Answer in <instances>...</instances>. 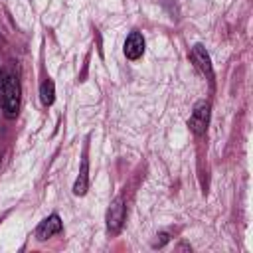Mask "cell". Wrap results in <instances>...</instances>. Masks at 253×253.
<instances>
[{
    "mask_svg": "<svg viewBox=\"0 0 253 253\" xmlns=\"http://www.w3.org/2000/svg\"><path fill=\"white\" fill-rule=\"evenodd\" d=\"M0 95H2V111L6 113L8 119H14L20 109V83L12 73L4 77Z\"/></svg>",
    "mask_w": 253,
    "mask_h": 253,
    "instance_id": "obj_1",
    "label": "cell"
},
{
    "mask_svg": "<svg viewBox=\"0 0 253 253\" xmlns=\"http://www.w3.org/2000/svg\"><path fill=\"white\" fill-rule=\"evenodd\" d=\"M210 123V103L208 101H198L190 119H188V126L194 134H204Z\"/></svg>",
    "mask_w": 253,
    "mask_h": 253,
    "instance_id": "obj_2",
    "label": "cell"
},
{
    "mask_svg": "<svg viewBox=\"0 0 253 253\" xmlns=\"http://www.w3.org/2000/svg\"><path fill=\"white\" fill-rule=\"evenodd\" d=\"M123 221H125V202L123 198H115L109 211H107V229L111 233H119L121 227H123Z\"/></svg>",
    "mask_w": 253,
    "mask_h": 253,
    "instance_id": "obj_3",
    "label": "cell"
},
{
    "mask_svg": "<svg viewBox=\"0 0 253 253\" xmlns=\"http://www.w3.org/2000/svg\"><path fill=\"white\" fill-rule=\"evenodd\" d=\"M61 229H63V223H61L59 215H57V213H51L49 217H45V219L38 225V229H36V237H38L40 241H45V239H49L51 235L59 233Z\"/></svg>",
    "mask_w": 253,
    "mask_h": 253,
    "instance_id": "obj_4",
    "label": "cell"
},
{
    "mask_svg": "<svg viewBox=\"0 0 253 253\" xmlns=\"http://www.w3.org/2000/svg\"><path fill=\"white\" fill-rule=\"evenodd\" d=\"M123 51H125V55L128 59H132V61L138 59L144 53V38H142V34L140 32H130L126 36V40H125Z\"/></svg>",
    "mask_w": 253,
    "mask_h": 253,
    "instance_id": "obj_5",
    "label": "cell"
},
{
    "mask_svg": "<svg viewBox=\"0 0 253 253\" xmlns=\"http://www.w3.org/2000/svg\"><path fill=\"white\" fill-rule=\"evenodd\" d=\"M192 61L202 69V73H204L210 81H213L211 61H210V55H208V51L204 49V45H202V43H196V45L192 47Z\"/></svg>",
    "mask_w": 253,
    "mask_h": 253,
    "instance_id": "obj_6",
    "label": "cell"
},
{
    "mask_svg": "<svg viewBox=\"0 0 253 253\" xmlns=\"http://www.w3.org/2000/svg\"><path fill=\"white\" fill-rule=\"evenodd\" d=\"M87 186H89V160H87V152L83 154L81 158V170H79V176L73 184V194L75 196H83L87 192Z\"/></svg>",
    "mask_w": 253,
    "mask_h": 253,
    "instance_id": "obj_7",
    "label": "cell"
},
{
    "mask_svg": "<svg viewBox=\"0 0 253 253\" xmlns=\"http://www.w3.org/2000/svg\"><path fill=\"white\" fill-rule=\"evenodd\" d=\"M40 97H42V103H43V105H51V103H53V99H55V85H53V81L45 79V81L42 83V87H40Z\"/></svg>",
    "mask_w": 253,
    "mask_h": 253,
    "instance_id": "obj_8",
    "label": "cell"
},
{
    "mask_svg": "<svg viewBox=\"0 0 253 253\" xmlns=\"http://www.w3.org/2000/svg\"><path fill=\"white\" fill-rule=\"evenodd\" d=\"M158 237H160V239H158V241H156L154 245H156V247H162V245H164V243L168 241V235H166V233H160Z\"/></svg>",
    "mask_w": 253,
    "mask_h": 253,
    "instance_id": "obj_9",
    "label": "cell"
},
{
    "mask_svg": "<svg viewBox=\"0 0 253 253\" xmlns=\"http://www.w3.org/2000/svg\"><path fill=\"white\" fill-rule=\"evenodd\" d=\"M2 85H4V77L0 75V91H2Z\"/></svg>",
    "mask_w": 253,
    "mask_h": 253,
    "instance_id": "obj_10",
    "label": "cell"
},
{
    "mask_svg": "<svg viewBox=\"0 0 253 253\" xmlns=\"http://www.w3.org/2000/svg\"><path fill=\"white\" fill-rule=\"evenodd\" d=\"M0 42H2V38H0Z\"/></svg>",
    "mask_w": 253,
    "mask_h": 253,
    "instance_id": "obj_11",
    "label": "cell"
}]
</instances>
